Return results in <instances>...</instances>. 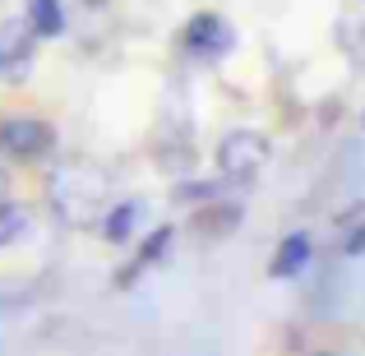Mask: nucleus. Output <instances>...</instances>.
<instances>
[{
    "label": "nucleus",
    "instance_id": "f257e3e1",
    "mask_svg": "<svg viewBox=\"0 0 365 356\" xmlns=\"http://www.w3.org/2000/svg\"><path fill=\"white\" fill-rule=\"evenodd\" d=\"M185 46L195 56H208V61H217V56H227L236 46V33H232V24H227L222 14H213V9H199L195 19L185 24Z\"/></svg>",
    "mask_w": 365,
    "mask_h": 356
},
{
    "label": "nucleus",
    "instance_id": "f03ea898",
    "mask_svg": "<svg viewBox=\"0 0 365 356\" xmlns=\"http://www.w3.org/2000/svg\"><path fill=\"white\" fill-rule=\"evenodd\" d=\"M56 143V130L37 116H14V121H0V148L9 158H42L46 148Z\"/></svg>",
    "mask_w": 365,
    "mask_h": 356
},
{
    "label": "nucleus",
    "instance_id": "7ed1b4c3",
    "mask_svg": "<svg viewBox=\"0 0 365 356\" xmlns=\"http://www.w3.org/2000/svg\"><path fill=\"white\" fill-rule=\"evenodd\" d=\"M268 158V139L264 134H250V130H241V134H227V143L217 148V167L227 171V176H255V167Z\"/></svg>",
    "mask_w": 365,
    "mask_h": 356
},
{
    "label": "nucleus",
    "instance_id": "20e7f679",
    "mask_svg": "<svg viewBox=\"0 0 365 356\" xmlns=\"http://www.w3.org/2000/svg\"><path fill=\"white\" fill-rule=\"evenodd\" d=\"M28 56H33V28H28V19L0 24V65L19 70V65H28Z\"/></svg>",
    "mask_w": 365,
    "mask_h": 356
},
{
    "label": "nucleus",
    "instance_id": "39448f33",
    "mask_svg": "<svg viewBox=\"0 0 365 356\" xmlns=\"http://www.w3.org/2000/svg\"><path fill=\"white\" fill-rule=\"evenodd\" d=\"M305 264H310V236H305V232H292L282 245H277V255H273V264H268V273H273V278H296Z\"/></svg>",
    "mask_w": 365,
    "mask_h": 356
},
{
    "label": "nucleus",
    "instance_id": "423d86ee",
    "mask_svg": "<svg viewBox=\"0 0 365 356\" xmlns=\"http://www.w3.org/2000/svg\"><path fill=\"white\" fill-rule=\"evenodd\" d=\"M28 28H33V37H56L65 28V9L61 0H28Z\"/></svg>",
    "mask_w": 365,
    "mask_h": 356
},
{
    "label": "nucleus",
    "instance_id": "0eeeda50",
    "mask_svg": "<svg viewBox=\"0 0 365 356\" xmlns=\"http://www.w3.org/2000/svg\"><path fill=\"white\" fill-rule=\"evenodd\" d=\"M171 240H176V227H158V232H153V236L139 245V259H134V268H125V273H120V283H134V273H139V268L158 264V259L167 255V245H171Z\"/></svg>",
    "mask_w": 365,
    "mask_h": 356
},
{
    "label": "nucleus",
    "instance_id": "6e6552de",
    "mask_svg": "<svg viewBox=\"0 0 365 356\" xmlns=\"http://www.w3.org/2000/svg\"><path fill=\"white\" fill-rule=\"evenodd\" d=\"M204 232L208 236H227V232H236V223H241V204H222V208H208L204 218Z\"/></svg>",
    "mask_w": 365,
    "mask_h": 356
},
{
    "label": "nucleus",
    "instance_id": "1a4fd4ad",
    "mask_svg": "<svg viewBox=\"0 0 365 356\" xmlns=\"http://www.w3.org/2000/svg\"><path fill=\"white\" fill-rule=\"evenodd\" d=\"M134 218H139V204H116L107 213V227H102V232H107V240H125L134 232Z\"/></svg>",
    "mask_w": 365,
    "mask_h": 356
},
{
    "label": "nucleus",
    "instance_id": "9d476101",
    "mask_svg": "<svg viewBox=\"0 0 365 356\" xmlns=\"http://www.w3.org/2000/svg\"><path fill=\"white\" fill-rule=\"evenodd\" d=\"M28 227V213L19 204H0V245H9V240H19Z\"/></svg>",
    "mask_w": 365,
    "mask_h": 356
},
{
    "label": "nucleus",
    "instance_id": "9b49d317",
    "mask_svg": "<svg viewBox=\"0 0 365 356\" xmlns=\"http://www.w3.org/2000/svg\"><path fill=\"white\" fill-rule=\"evenodd\" d=\"M208 195H217V185H208V180H190L176 190V199H208Z\"/></svg>",
    "mask_w": 365,
    "mask_h": 356
},
{
    "label": "nucleus",
    "instance_id": "f8f14e48",
    "mask_svg": "<svg viewBox=\"0 0 365 356\" xmlns=\"http://www.w3.org/2000/svg\"><path fill=\"white\" fill-rule=\"evenodd\" d=\"M342 250H347V255H361V250H365V227H356V232H347V240H342Z\"/></svg>",
    "mask_w": 365,
    "mask_h": 356
}]
</instances>
